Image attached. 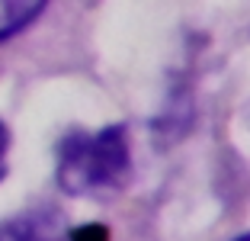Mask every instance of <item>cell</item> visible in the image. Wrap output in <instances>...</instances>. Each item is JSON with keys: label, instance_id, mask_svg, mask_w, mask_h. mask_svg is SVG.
Listing matches in <instances>:
<instances>
[{"label": "cell", "instance_id": "3957f363", "mask_svg": "<svg viewBox=\"0 0 250 241\" xmlns=\"http://www.w3.org/2000/svg\"><path fill=\"white\" fill-rule=\"evenodd\" d=\"M48 0H0V42L13 39L42 16Z\"/></svg>", "mask_w": 250, "mask_h": 241}, {"label": "cell", "instance_id": "277c9868", "mask_svg": "<svg viewBox=\"0 0 250 241\" xmlns=\"http://www.w3.org/2000/svg\"><path fill=\"white\" fill-rule=\"evenodd\" d=\"M67 238L71 241H109V228L93 222V225H81V228H74V232H67Z\"/></svg>", "mask_w": 250, "mask_h": 241}, {"label": "cell", "instance_id": "7a4b0ae2", "mask_svg": "<svg viewBox=\"0 0 250 241\" xmlns=\"http://www.w3.org/2000/svg\"><path fill=\"white\" fill-rule=\"evenodd\" d=\"M67 219L55 206H36L0 222V241H64Z\"/></svg>", "mask_w": 250, "mask_h": 241}, {"label": "cell", "instance_id": "8992f818", "mask_svg": "<svg viewBox=\"0 0 250 241\" xmlns=\"http://www.w3.org/2000/svg\"><path fill=\"white\" fill-rule=\"evenodd\" d=\"M234 241H250V232H244V235H237Z\"/></svg>", "mask_w": 250, "mask_h": 241}, {"label": "cell", "instance_id": "5b68a950", "mask_svg": "<svg viewBox=\"0 0 250 241\" xmlns=\"http://www.w3.org/2000/svg\"><path fill=\"white\" fill-rule=\"evenodd\" d=\"M7 151H10V129L0 119V180L7 177Z\"/></svg>", "mask_w": 250, "mask_h": 241}, {"label": "cell", "instance_id": "6da1fadb", "mask_svg": "<svg viewBox=\"0 0 250 241\" xmlns=\"http://www.w3.org/2000/svg\"><path fill=\"white\" fill-rule=\"evenodd\" d=\"M132 177V145L125 125L96 132L74 129L58 145V187L67 196H109Z\"/></svg>", "mask_w": 250, "mask_h": 241}]
</instances>
